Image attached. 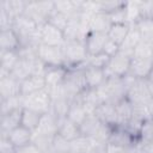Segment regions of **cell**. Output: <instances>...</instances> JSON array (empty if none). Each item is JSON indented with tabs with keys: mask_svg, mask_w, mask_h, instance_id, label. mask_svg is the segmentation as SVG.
<instances>
[{
	"mask_svg": "<svg viewBox=\"0 0 153 153\" xmlns=\"http://www.w3.org/2000/svg\"><path fill=\"white\" fill-rule=\"evenodd\" d=\"M63 91L67 98L73 99L86 90L85 75H84V66L68 68L66 78L62 82Z\"/></svg>",
	"mask_w": 153,
	"mask_h": 153,
	"instance_id": "cell-1",
	"label": "cell"
},
{
	"mask_svg": "<svg viewBox=\"0 0 153 153\" xmlns=\"http://www.w3.org/2000/svg\"><path fill=\"white\" fill-rule=\"evenodd\" d=\"M63 51H65L66 63H67L68 68L84 66L88 57V54H87V50L85 47V42L82 39L66 41V43L63 45Z\"/></svg>",
	"mask_w": 153,
	"mask_h": 153,
	"instance_id": "cell-2",
	"label": "cell"
},
{
	"mask_svg": "<svg viewBox=\"0 0 153 153\" xmlns=\"http://www.w3.org/2000/svg\"><path fill=\"white\" fill-rule=\"evenodd\" d=\"M22 97H23V109H29L42 115L49 112L51 109L53 99L47 88Z\"/></svg>",
	"mask_w": 153,
	"mask_h": 153,
	"instance_id": "cell-3",
	"label": "cell"
},
{
	"mask_svg": "<svg viewBox=\"0 0 153 153\" xmlns=\"http://www.w3.org/2000/svg\"><path fill=\"white\" fill-rule=\"evenodd\" d=\"M36 55L45 65V67H67L63 47H51L39 43L36 47Z\"/></svg>",
	"mask_w": 153,
	"mask_h": 153,
	"instance_id": "cell-4",
	"label": "cell"
},
{
	"mask_svg": "<svg viewBox=\"0 0 153 153\" xmlns=\"http://www.w3.org/2000/svg\"><path fill=\"white\" fill-rule=\"evenodd\" d=\"M153 97V92L147 82V79H136L127 91V98L133 106L147 105Z\"/></svg>",
	"mask_w": 153,
	"mask_h": 153,
	"instance_id": "cell-5",
	"label": "cell"
},
{
	"mask_svg": "<svg viewBox=\"0 0 153 153\" xmlns=\"http://www.w3.org/2000/svg\"><path fill=\"white\" fill-rule=\"evenodd\" d=\"M54 2H48V1H27L25 10H24V16L31 18L33 22H36L39 26H42L44 23L48 22L49 16L54 11Z\"/></svg>",
	"mask_w": 153,
	"mask_h": 153,
	"instance_id": "cell-6",
	"label": "cell"
},
{
	"mask_svg": "<svg viewBox=\"0 0 153 153\" xmlns=\"http://www.w3.org/2000/svg\"><path fill=\"white\" fill-rule=\"evenodd\" d=\"M131 57L118 51L110 57L106 67L104 68L105 78H123L129 73Z\"/></svg>",
	"mask_w": 153,
	"mask_h": 153,
	"instance_id": "cell-7",
	"label": "cell"
},
{
	"mask_svg": "<svg viewBox=\"0 0 153 153\" xmlns=\"http://www.w3.org/2000/svg\"><path fill=\"white\" fill-rule=\"evenodd\" d=\"M39 42L45 45L63 47L66 43L65 32L47 22L39 27Z\"/></svg>",
	"mask_w": 153,
	"mask_h": 153,
	"instance_id": "cell-8",
	"label": "cell"
},
{
	"mask_svg": "<svg viewBox=\"0 0 153 153\" xmlns=\"http://www.w3.org/2000/svg\"><path fill=\"white\" fill-rule=\"evenodd\" d=\"M22 96V81L14 78L12 74L0 76V97L1 100L10 97Z\"/></svg>",
	"mask_w": 153,
	"mask_h": 153,
	"instance_id": "cell-9",
	"label": "cell"
},
{
	"mask_svg": "<svg viewBox=\"0 0 153 153\" xmlns=\"http://www.w3.org/2000/svg\"><path fill=\"white\" fill-rule=\"evenodd\" d=\"M106 41H108V35L106 33L90 31L86 35V37L84 38L85 47H86L88 56L103 53V49H104V45H105Z\"/></svg>",
	"mask_w": 153,
	"mask_h": 153,
	"instance_id": "cell-10",
	"label": "cell"
},
{
	"mask_svg": "<svg viewBox=\"0 0 153 153\" xmlns=\"http://www.w3.org/2000/svg\"><path fill=\"white\" fill-rule=\"evenodd\" d=\"M94 116L105 126L111 128L117 126V114L114 103H102L94 110Z\"/></svg>",
	"mask_w": 153,
	"mask_h": 153,
	"instance_id": "cell-11",
	"label": "cell"
},
{
	"mask_svg": "<svg viewBox=\"0 0 153 153\" xmlns=\"http://www.w3.org/2000/svg\"><path fill=\"white\" fill-rule=\"evenodd\" d=\"M153 69V59L133 57L130 62L129 74L136 79H147Z\"/></svg>",
	"mask_w": 153,
	"mask_h": 153,
	"instance_id": "cell-12",
	"label": "cell"
},
{
	"mask_svg": "<svg viewBox=\"0 0 153 153\" xmlns=\"http://www.w3.org/2000/svg\"><path fill=\"white\" fill-rule=\"evenodd\" d=\"M139 140H136L133 135H130L123 127H114L108 140V143L117 145L126 148H131L136 145Z\"/></svg>",
	"mask_w": 153,
	"mask_h": 153,
	"instance_id": "cell-13",
	"label": "cell"
},
{
	"mask_svg": "<svg viewBox=\"0 0 153 153\" xmlns=\"http://www.w3.org/2000/svg\"><path fill=\"white\" fill-rule=\"evenodd\" d=\"M68 72V67L66 66H59V67H47L44 72V79L47 88H55L57 86H61L66 74Z\"/></svg>",
	"mask_w": 153,
	"mask_h": 153,
	"instance_id": "cell-14",
	"label": "cell"
},
{
	"mask_svg": "<svg viewBox=\"0 0 153 153\" xmlns=\"http://www.w3.org/2000/svg\"><path fill=\"white\" fill-rule=\"evenodd\" d=\"M32 135H33V131H31L30 129L20 124L19 127L10 131L6 136L8 137V140L16 148H20L32 141Z\"/></svg>",
	"mask_w": 153,
	"mask_h": 153,
	"instance_id": "cell-15",
	"label": "cell"
},
{
	"mask_svg": "<svg viewBox=\"0 0 153 153\" xmlns=\"http://www.w3.org/2000/svg\"><path fill=\"white\" fill-rule=\"evenodd\" d=\"M57 129H59V118L51 111H49L42 115L41 122L35 131L47 136H55L57 134Z\"/></svg>",
	"mask_w": 153,
	"mask_h": 153,
	"instance_id": "cell-16",
	"label": "cell"
},
{
	"mask_svg": "<svg viewBox=\"0 0 153 153\" xmlns=\"http://www.w3.org/2000/svg\"><path fill=\"white\" fill-rule=\"evenodd\" d=\"M84 75H85L86 88H93V90H96L100 85H103L104 81L106 80L104 69H102V68L84 66Z\"/></svg>",
	"mask_w": 153,
	"mask_h": 153,
	"instance_id": "cell-17",
	"label": "cell"
},
{
	"mask_svg": "<svg viewBox=\"0 0 153 153\" xmlns=\"http://www.w3.org/2000/svg\"><path fill=\"white\" fill-rule=\"evenodd\" d=\"M44 88H47L45 79L41 74H32L22 81V96H27Z\"/></svg>",
	"mask_w": 153,
	"mask_h": 153,
	"instance_id": "cell-18",
	"label": "cell"
},
{
	"mask_svg": "<svg viewBox=\"0 0 153 153\" xmlns=\"http://www.w3.org/2000/svg\"><path fill=\"white\" fill-rule=\"evenodd\" d=\"M111 20L108 13L103 12H94L91 14L90 22H88V29L90 31H96V32H104L108 33L110 26H111Z\"/></svg>",
	"mask_w": 153,
	"mask_h": 153,
	"instance_id": "cell-19",
	"label": "cell"
},
{
	"mask_svg": "<svg viewBox=\"0 0 153 153\" xmlns=\"http://www.w3.org/2000/svg\"><path fill=\"white\" fill-rule=\"evenodd\" d=\"M22 112L23 108L1 116V136H6L10 131L22 124Z\"/></svg>",
	"mask_w": 153,
	"mask_h": 153,
	"instance_id": "cell-20",
	"label": "cell"
},
{
	"mask_svg": "<svg viewBox=\"0 0 153 153\" xmlns=\"http://www.w3.org/2000/svg\"><path fill=\"white\" fill-rule=\"evenodd\" d=\"M22 47L20 41L14 32V30L6 29L1 30L0 32V48L1 51H10V50H19Z\"/></svg>",
	"mask_w": 153,
	"mask_h": 153,
	"instance_id": "cell-21",
	"label": "cell"
},
{
	"mask_svg": "<svg viewBox=\"0 0 153 153\" xmlns=\"http://www.w3.org/2000/svg\"><path fill=\"white\" fill-rule=\"evenodd\" d=\"M116 114H117V126L116 127H123L126 126L130 118L133 117V105L128 100V98H123L120 102L115 104Z\"/></svg>",
	"mask_w": 153,
	"mask_h": 153,
	"instance_id": "cell-22",
	"label": "cell"
},
{
	"mask_svg": "<svg viewBox=\"0 0 153 153\" xmlns=\"http://www.w3.org/2000/svg\"><path fill=\"white\" fill-rule=\"evenodd\" d=\"M87 116H88V114H87V111L85 110V108H84L82 103L80 102L79 97L73 98L72 102H71L68 112H67V118L71 120L72 122H74L75 124L80 126V124L86 120Z\"/></svg>",
	"mask_w": 153,
	"mask_h": 153,
	"instance_id": "cell-23",
	"label": "cell"
},
{
	"mask_svg": "<svg viewBox=\"0 0 153 153\" xmlns=\"http://www.w3.org/2000/svg\"><path fill=\"white\" fill-rule=\"evenodd\" d=\"M129 31H130V25L128 23H114L111 24L106 35L110 41L115 42L121 47L124 39L127 38Z\"/></svg>",
	"mask_w": 153,
	"mask_h": 153,
	"instance_id": "cell-24",
	"label": "cell"
},
{
	"mask_svg": "<svg viewBox=\"0 0 153 153\" xmlns=\"http://www.w3.org/2000/svg\"><path fill=\"white\" fill-rule=\"evenodd\" d=\"M57 134H60L61 136H63L66 140L72 141L75 137H78L79 135H81L80 133V128L78 124H75L74 122H72L71 120H68L67 117L59 120V129H57Z\"/></svg>",
	"mask_w": 153,
	"mask_h": 153,
	"instance_id": "cell-25",
	"label": "cell"
},
{
	"mask_svg": "<svg viewBox=\"0 0 153 153\" xmlns=\"http://www.w3.org/2000/svg\"><path fill=\"white\" fill-rule=\"evenodd\" d=\"M103 126L104 124L94 116V114H92L86 117V120L79 126V128H80L81 135H85V136L92 139L99 133V130L102 129Z\"/></svg>",
	"mask_w": 153,
	"mask_h": 153,
	"instance_id": "cell-26",
	"label": "cell"
},
{
	"mask_svg": "<svg viewBox=\"0 0 153 153\" xmlns=\"http://www.w3.org/2000/svg\"><path fill=\"white\" fill-rule=\"evenodd\" d=\"M133 26L137 30L141 41L153 44V19L139 18Z\"/></svg>",
	"mask_w": 153,
	"mask_h": 153,
	"instance_id": "cell-27",
	"label": "cell"
},
{
	"mask_svg": "<svg viewBox=\"0 0 153 153\" xmlns=\"http://www.w3.org/2000/svg\"><path fill=\"white\" fill-rule=\"evenodd\" d=\"M19 50H10L1 51V74L0 76H5L11 74L17 62L19 61Z\"/></svg>",
	"mask_w": 153,
	"mask_h": 153,
	"instance_id": "cell-28",
	"label": "cell"
},
{
	"mask_svg": "<svg viewBox=\"0 0 153 153\" xmlns=\"http://www.w3.org/2000/svg\"><path fill=\"white\" fill-rule=\"evenodd\" d=\"M71 153H91L93 149L91 139L85 135H79L74 140L69 141Z\"/></svg>",
	"mask_w": 153,
	"mask_h": 153,
	"instance_id": "cell-29",
	"label": "cell"
},
{
	"mask_svg": "<svg viewBox=\"0 0 153 153\" xmlns=\"http://www.w3.org/2000/svg\"><path fill=\"white\" fill-rule=\"evenodd\" d=\"M42 114H38L36 111L29 110V109H23L22 112V126L26 127L31 131H35L41 122Z\"/></svg>",
	"mask_w": 153,
	"mask_h": 153,
	"instance_id": "cell-30",
	"label": "cell"
},
{
	"mask_svg": "<svg viewBox=\"0 0 153 153\" xmlns=\"http://www.w3.org/2000/svg\"><path fill=\"white\" fill-rule=\"evenodd\" d=\"M23 108V97L16 96L1 100V116Z\"/></svg>",
	"mask_w": 153,
	"mask_h": 153,
	"instance_id": "cell-31",
	"label": "cell"
},
{
	"mask_svg": "<svg viewBox=\"0 0 153 153\" xmlns=\"http://www.w3.org/2000/svg\"><path fill=\"white\" fill-rule=\"evenodd\" d=\"M139 141L153 143V117L143 120L139 134Z\"/></svg>",
	"mask_w": 153,
	"mask_h": 153,
	"instance_id": "cell-32",
	"label": "cell"
},
{
	"mask_svg": "<svg viewBox=\"0 0 153 153\" xmlns=\"http://www.w3.org/2000/svg\"><path fill=\"white\" fill-rule=\"evenodd\" d=\"M48 22L65 32L68 24H69V17H67L66 14H63V13H61L54 8V11L51 12V14L48 18Z\"/></svg>",
	"mask_w": 153,
	"mask_h": 153,
	"instance_id": "cell-33",
	"label": "cell"
},
{
	"mask_svg": "<svg viewBox=\"0 0 153 153\" xmlns=\"http://www.w3.org/2000/svg\"><path fill=\"white\" fill-rule=\"evenodd\" d=\"M109 60H110V56H108L105 53H100V54H97V55L88 56L84 66L96 67V68H102V69H104V68L106 67Z\"/></svg>",
	"mask_w": 153,
	"mask_h": 153,
	"instance_id": "cell-34",
	"label": "cell"
},
{
	"mask_svg": "<svg viewBox=\"0 0 153 153\" xmlns=\"http://www.w3.org/2000/svg\"><path fill=\"white\" fill-rule=\"evenodd\" d=\"M133 57L153 59V44L140 41L134 49V56Z\"/></svg>",
	"mask_w": 153,
	"mask_h": 153,
	"instance_id": "cell-35",
	"label": "cell"
},
{
	"mask_svg": "<svg viewBox=\"0 0 153 153\" xmlns=\"http://www.w3.org/2000/svg\"><path fill=\"white\" fill-rule=\"evenodd\" d=\"M53 152L59 153H71V145L69 141L66 140L60 134H56L53 137Z\"/></svg>",
	"mask_w": 153,
	"mask_h": 153,
	"instance_id": "cell-36",
	"label": "cell"
},
{
	"mask_svg": "<svg viewBox=\"0 0 153 153\" xmlns=\"http://www.w3.org/2000/svg\"><path fill=\"white\" fill-rule=\"evenodd\" d=\"M137 8H139V18L153 19V1L139 2Z\"/></svg>",
	"mask_w": 153,
	"mask_h": 153,
	"instance_id": "cell-37",
	"label": "cell"
},
{
	"mask_svg": "<svg viewBox=\"0 0 153 153\" xmlns=\"http://www.w3.org/2000/svg\"><path fill=\"white\" fill-rule=\"evenodd\" d=\"M118 51H120V45L108 38V41H106V43H105V45H104L103 53H105L108 56L111 57V56H114L115 54H117Z\"/></svg>",
	"mask_w": 153,
	"mask_h": 153,
	"instance_id": "cell-38",
	"label": "cell"
},
{
	"mask_svg": "<svg viewBox=\"0 0 153 153\" xmlns=\"http://www.w3.org/2000/svg\"><path fill=\"white\" fill-rule=\"evenodd\" d=\"M17 153H43V151L31 141L30 143H27L20 148H17Z\"/></svg>",
	"mask_w": 153,
	"mask_h": 153,
	"instance_id": "cell-39",
	"label": "cell"
},
{
	"mask_svg": "<svg viewBox=\"0 0 153 153\" xmlns=\"http://www.w3.org/2000/svg\"><path fill=\"white\" fill-rule=\"evenodd\" d=\"M147 111H148V115L151 117H153V97L149 99V102L147 103Z\"/></svg>",
	"mask_w": 153,
	"mask_h": 153,
	"instance_id": "cell-40",
	"label": "cell"
},
{
	"mask_svg": "<svg viewBox=\"0 0 153 153\" xmlns=\"http://www.w3.org/2000/svg\"><path fill=\"white\" fill-rule=\"evenodd\" d=\"M105 147H106V146H103V147H97V148L92 149V152H91V153H108Z\"/></svg>",
	"mask_w": 153,
	"mask_h": 153,
	"instance_id": "cell-41",
	"label": "cell"
},
{
	"mask_svg": "<svg viewBox=\"0 0 153 153\" xmlns=\"http://www.w3.org/2000/svg\"><path fill=\"white\" fill-rule=\"evenodd\" d=\"M51 153H59V152H51Z\"/></svg>",
	"mask_w": 153,
	"mask_h": 153,
	"instance_id": "cell-42",
	"label": "cell"
}]
</instances>
